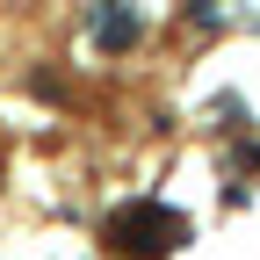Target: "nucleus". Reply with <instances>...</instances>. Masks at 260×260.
<instances>
[{"instance_id":"1","label":"nucleus","mask_w":260,"mask_h":260,"mask_svg":"<svg viewBox=\"0 0 260 260\" xmlns=\"http://www.w3.org/2000/svg\"><path fill=\"white\" fill-rule=\"evenodd\" d=\"M109 246H116L123 260H159V253L188 246V217H181L174 203H123V210L109 217Z\"/></svg>"},{"instance_id":"2","label":"nucleus","mask_w":260,"mask_h":260,"mask_svg":"<svg viewBox=\"0 0 260 260\" xmlns=\"http://www.w3.org/2000/svg\"><path fill=\"white\" fill-rule=\"evenodd\" d=\"M87 29H94V44H102V51H130V44L145 37V15L130 8V0H94Z\"/></svg>"}]
</instances>
